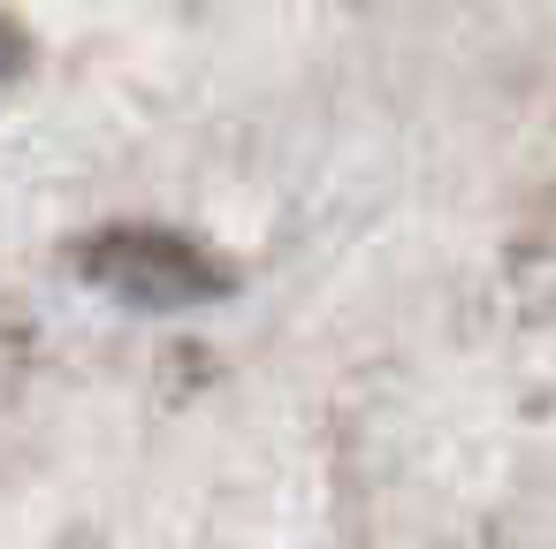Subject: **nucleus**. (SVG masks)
I'll list each match as a JSON object with an SVG mask.
<instances>
[{
	"label": "nucleus",
	"mask_w": 556,
	"mask_h": 549,
	"mask_svg": "<svg viewBox=\"0 0 556 549\" xmlns=\"http://www.w3.org/2000/svg\"><path fill=\"white\" fill-rule=\"evenodd\" d=\"M77 267H85L100 290H115V298L146 305V313L206 305V298H222V290H229V275H222L199 245L161 237V229H115V237H92V245L77 252Z\"/></svg>",
	"instance_id": "f257e3e1"
}]
</instances>
